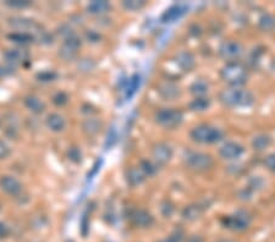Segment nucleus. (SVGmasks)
<instances>
[{
    "label": "nucleus",
    "mask_w": 275,
    "mask_h": 242,
    "mask_svg": "<svg viewBox=\"0 0 275 242\" xmlns=\"http://www.w3.org/2000/svg\"><path fill=\"white\" fill-rule=\"evenodd\" d=\"M219 101L227 108H248L255 103V96L248 89L230 87L220 92Z\"/></svg>",
    "instance_id": "nucleus-1"
},
{
    "label": "nucleus",
    "mask_w": 275,
    "mask_h": 242,
    "mask_svg": "<svg viewBox=\"0 0 275 242\" xmlns=\"http://www.w3.org/2000/svg\"><path fill=\"white\" fill-rule=\"evenodd\" d=\"M220 76L224 81L231 87H240L245 85L248 78L246 66L239 61L226 62L220 70Z\"/></svg>",
    "instance_id": "nucleus-2"
},
{
    "label": "nucleus",
    "mask_w": 275,
    "mask_h": 242,
    "mask_svg": "<svg viewBox=\"0 0 275 242\" xmlns=\"http://www.w3.org/2000/svg\"><path fill=\"white\" fill-rule=\"evenodd\" d=\"M185 164L189 169L195 170V172L202 173L207 172L213 168L214 160L209 154L203 153V152L187 151L184 157Z\"/></svg>",
    "instance_id": "nucleus-3"
},
{
    "label": "nucleus",
    "mask_w": 275,
    "mask_h": 242,
    "mask_svg": "<svg viewBox=\"0 0 275 242\" xmlns=\"http://www.w3.org/2000/svg\"><path fill=\"white\" fill-rule=\"evenodd\" d=\"M191 138L195 142L203 144H211L221 141L223 132L210 125H198L191 131Z\"/></svg>",
    "instance_id": "nucleus-4"
},
{
    "label": "nucleus",
    "mask_w": 275,
    "mask_h": 242,
    "mask_svg": "<svg viewBox=\"0 0 275 242\" xmlns=\"http://www.w3.org/2000/svg\"><path fill=\"white\" fill-rule=\"evenodd\" d=\"M182 120H184V114L181 110L174 109V108H165L155 114V121L165 128L178 127Z\"/></svg>",
    "instance_id": "nucleus-5"
},
{
    "label": "nucleus",
    "mask_w": 275,
    "mask_h": 242,
    "mask_svg": "<svg viewBox=\"0 0 275 242\" xmlns=\"http://www.w3.org/2000/svg\"><path fill=\"white\" fill-rule=\"evenodd\" d=\"M223 224L225 228L231 230L242 231L247 229L251 224V215L245 210H239L235 214L227 215L223 219Z\"/></svg>",
    "instance_id": "nucleus-6"
},
{
    "label": "nucleus",
    "mask_w": 275,
    "mask_h": 242,
    "mask_svg": "<svg viewBox=\"0 0 275 242\" xmlns=\"http://www.w3.org/2000/svg\"><path fill=\"white\" fill-rule=\"evenodd\" d=\"M81 47V41L76 35L70 36L69 38L64 39V43H63L62 48H60L59 55L66 61H70L73 60L77 55L78 49Z\"/></svg>",
    "instance_id": "nucleus-7"
},
{
    "label": "nucleus",
    "mask_w": 275,
    "mask_h": 242,
    "mask_svg": "<svg viewBox=\"0 0 275 242\" xmlns=\"http://www.w3.org/2000/svg\"><path fill=\"white\" fill-rule=\"evenodd\" d=\"M242 46L236 41H225L221 43L220 48H219V54L223 59L230 61H236L242 54Z\"/></svg>",
    "instance_id": "nucleus-8"
},
{
    "label": "nucleus",
    "mask_w": 275,
    "mask_h": 242,
    "mask_svg": "<svg viewBox=\"0 0 275 242\" xmlns=\"http://www.w3.org/2000/svg\"><path fill=\"white\" fill-rule=\"evenodd\" d=\"M153 159H154L155 164L157 165H165L168 164L169 162L173 158V149L169 144L166 143H157L154 147H153L152 151Z\"/></svg>",
    "instance_id": "nucleus-9"
},
{
    "label": "nucleus",
    "mask_w": 275,
    "mask_h": 242,
    "mask_svg": "<svg viewBox=\"0 0 275 242\" xmlns=\"http://www.w3.org/2000/svg\"><path fill=\"white\" fill-rule=\"evenodd\" d=\"M129 219L132 224L138 228H149L154 222L152 214L144 209H132L129 214Z\"/></svg>",
    "instance_id": "nucleus-10"
},
{
    "label": "nucleus",
    "mask_w": 275,
    "mask_h": 242,
    "mask_svg": "<svg viewBox=\"0 0 275 242\" xmlns=\"http://www.w3.org/2000/svg\"><path fill=\"white\" fill-rule=\"evenodd\" d=\"M243 152H245V149H243L241 144L232 141L225 142V143L219 148V154H220V157L226 160L239 159L243 154Z\"/></svg>",
    "instance_id": "nucleus-11"
},
{
    "label": "nucleus",
    "mask_w": 275,
    "mask_h": 242,
    "mask_svg": "<svg viewBox=\"0 0 275 242\" xmlns=\"http://www.w3.org/2000/svg\"><path fill=\"white\" fill-rule=\"evenodd\" d=\"M187 10H189V6L185 4H175L173 6L168 7L165 11L163 12L162 17V22L164 23H173L176 22V21L180 20L181 17H184V15L186 14Z\"/></svg>",
    "instance_id": "nucleus-12"
},
{
    "label": "nucleus",
    "mask_w": 275,
    "mask_h": 242,
    "mask_svg": "<svg viewBox=\"0 0 275 242\" xmlns=\"http://www.w3.org/2000/svg\"><path fill=\"white\" fill-rule=\"evenodd\" d=\"M0 187L5 193L10 196H17L22 192V185L16 178L10 175H5L0 179Z\"/></svg>",
    "instance_id": "nucleus-13"
},
{
    "label": "nucleus",
    "mask_w": 275,
    "mask_h": 242,
    "mask_svg": "<svg viewBox=\"0 0 275 242\" xmlns=\"http://www.w3.org/2000/svg\"><path fill=\"white\" fill-rule=\"evenodd\" d=\"M4 58L9 64V67H15L27 61L28 54L23 49H10L4 53Z\"/></svg>",
    "instance_id": "nucleus-14"
},
{
    "label": "nucleus",
    "mask_w": 275,
    "mask_h": 242,
    "mask_svg": "<svg viewBox=\"0 0 275 242\" xmlns=\"http://www.w3.org/2000/svg\"><path fill=\"white\" fill-rule=\"evenodd\" d=\"M175 61L178 64V66L185 72H190L195 69L196 66V59L191 52L182 51L178 53L175 58Z\"/></svg>",
    "instance_id": "nucleus-15"
},
{
    "label": "nucleus",
    "mask_w": 275,
    "mask_h": 242,
    "mask_svg": "<svg viewBox=\"0 0 275 242\" xmlns=\"http://www.w3.org/2000/svg\"><path fill=\"white\" fill-rule=\"evenodd\" d=\"M158 92H159L160 96L163 97L166 101H173L176 99L180 96V88L176 83L170 82V81H165V82L160 83L158 86Z\"/></svg>",
    "instance_id": "nucleus-16"
},
{
    "label": "nucleus",
    "mask_w": 275,
    "mask_h": 242,
    "mask_svg": "<svg viewBox=\"0 0 275 242\" xmlns=\"http://www.w3.org/2000/svg\"><path fill=\"white\" fill-rule=\"evenodd\" d=\"M146 174L143 173V170L141 169L139 167H134L130 168L126 173V181L130 186L135 187V186H138L146 180Z\"/></svg>",
    "instance_id": "nucleus-17"
},
{
    "label": "nucleus",
    "mask_w": 275,
    "mask_h": 242,
    "mask_svg": "<svg viewBox=\"0 0 275 242\" xmlns=\"http://www.w3.org/2000/svg\"><path fill=\"white\" fill-rule=\"evenodd\" d=\"M47 126L50 128L52 131H54V132H60V131H63L65 128V119L62 117L60 114H58V113H53V114H49L48 117H47Z\"/></svg>",
    "instance_id": "nucleus-18"
},
{
    "label": "nucleus",
    "mask_w": 275,
    "mask_h": 242,
    "mask_svg": "<svg viewBox=\"0 0 275 242\" xmlns=\"http://www.w3.org/2000/svg\"><path fill=\"white\" fill-rule=\"evenodd\" d=\"M25 107L34 114H42L46 110V104L36 96H27L25 98Z\"/></svg>",
    "instance_id": "nucleus-19"
},
{
    "label": "nucleus",
    "mask_w": 275,
    "mask_h": 242,
    "mask_svg": "<svg viewBox=\"0 0 275 242\" xmlns=\"http://www.w3.org/2000/svg\"><path fill=\"white\" fill-rule=\"evenodd\" d=\"M139 83H141V77H139L138 73H135L131 77L126 81L125 87H124V91H125L126 98H131L135 93L137 92V89L139 88Z\"/></svg>",
    "instance_id": "nucleus-20"
},
{
    "label": "nucleus",
    "mask_w": 275,
    "mask_h": 242,
    "mask_svg": "<svg viewBox=\"0 0 275 242\" xmlns=\"http://www.w3.org/2000/svg\"><path fill=\"white\" fill-rule=\"evenodd\" d=\"M102 121L94 119V118H89V119H86L83 121V123H82V128H83L84 132L87 133V135H97L98 132H99L100 130H102Z\"/></svg>",
    "instance_id": "nucleus-21"
},
{
    "label": "nucleus",
    "mask_w": 275,
    "mask_h": 242,
    "mask_svg": "<svg viewBox=\"0 0 275 242\" xmlns=\"http://www.w3.org/2000/svg\"><path fill=\"white\" fill-rule=\"evenodd\" d=\"M203 209L202 207L198 206V204H192V206H189L182 210V217H184L185 220H189V222H195L198 218L202 215Z\"/></svg>",
    "instance_id": "nucleus-22"
},
{
    "label": "nucleus",
    "mask_w": 275,
    "mask_h": 242,
    "mask_svg": "<svg viewBox=\"0 0 275 242\" xmlns=\"http://www.w3.org/2000/svg\"><path fill=\"white\" fill-rule=\"evenodd\" d=\"M9 39L14 43L20 44V46H26V44L32 43L34 41V36L27 32H14L10 33Z\"/></svg>",
    "instance_id": "nucleus-23"
},
{
    "label": "nucleus",
    "mask_w": 275,
    "mask_h": 242,
    "mask_svg": "<svg viewBox=\"0 0 275 242\" xmlns=\"http://www.w3.org/2000/svg\"><path fill=\"white\" fill-rule=\"evenodd\" d=\"M87 10L93 15H102L109 11L110 4L108 1H98V0H96V1L89 2L88 6H87Z\"/></svg>",
    "instance_id": "nucleus-24"
},
{
    "label": "nucleus",
    "mask_w": 275,
    "mask_h": 242,
    "mask_svg": "<svg viewBox=\"0 0 275 242\" xmlns=\"http://www.w3.org/2000/svg\"><path fill=\"white\" fill-rule=\"evenodd\" d=\"M190 91L196 97H205L208 93V91H209V85H208L207 81L197 80L190 87Z\"/></svg>",
    "instance_id": "nucleus-25"
},
{
    "label": "nucleus",
    "mask_w": 275,
    "mask_h": 242,
    "mask_svg": "<svg viewBox=\"0 0 275 242\" xmlns=\"http://www.w3.org/2000/svg\"><path fill=\"white\" fill-rule=\"evenodd\" d=\"M271 143H272L271 136L264 135V133L263 135L256 136V137L252 139L253 149H256V151H258V152L264 151V149L268 148V147L271 146Z\"/></svg>",
    "instance_id": "nucleus-26"
},
{
    "label": "nucleus",
    "mask_w": 275,
    "mask_h": 242,
    "mask_svg": "<svg viewBox=\"0 0 275 242\" xmlns=\"http://www.w3.org/2000/svg\"><path fill=\"white\" fill-rule=\"evenodd\" d=\"M210 101L206 97H196L194 101L190 103V109L194 112H205L209 108Z\"/></svg>",
    "instance_id": "nucleus-27"
},
{
    "label": "nucleus",
    "mask_w": 275,
    "mask_h": 242,
    "mask_svg": "<svg viewBox=\"0 0 275 242\" xmlns=\"http://www.w3.org/2000/svg\"><path fill=\"white\" fill-rule=\"evenodd\" d=\"M258 26L262 31L271 32V31H273L275 28V18L269 14L262 15L261 18H259Z\"/></svg>",
    "instance_id": "nucleus-28"
},
{
    "label": "nucleus",
    "mask_w": 275,
    "mask_h": 242,
    "mask_svg": "<svg viewBox=\"0 0 275 242\" xmlns=\"http://www.w3.org/2000/svg\"><path fill=\"white\" fill-rule=\"evenodd\" d=\"M146 6L144 0H125L123 1V7L128 11H139Z\"/></svg>",
    "instance_id": "nucleus-29"
},
{
    "label": "nucleus",
    "mask_w": 275,
    "mask_h": 242,
    "mask_svg": "<svg viewBox=\"0 0 275 242\" xmlns=\"http://www.w3.org/2000/svg\"><path fill=\"white\" fill-rule=\"evenodd\" d=\"M139 168L143 170L146 176H152L157 173V168H155V165H153L149 160H142V162L139 163Z\"/></svg>",
    "instance_id": "nucleus-30"
},
{
    "label": "nucleus",
    "mask_w": 275,
    "mask_h": 242,
    "mask_svg": "<svg viewBox=\"0 0 275 242\" xmlns=\"http://www.w3.org/2000/svg\"><path fill=\"white\" fill-rule=\"evenodd\" d=\"M5 4L12 9H25V7L30 6L31 1H28V0H7Z\"/></svg>",
    "instance_id": "nucleus-31"
},
{
    "label": "nucleus",
    "mask_w": 275,
    "mask_h": 242,
    "mask_svg": "<svg viewBox=\"0 0 275 242\" xmlns=\"http://www.w3.org/2000/svg\"><path fill=\"white\" fill-rule=\"evenodd\" d=\"M37 78L42 82H49V81H54L57 78V73L53 72V71H43V72L37 75Z\"/></svg>",
    "instance_id": "nucleus-32"
},
{
    "label": "nucleus",
    "mask_w": 275,
    "mask_h": 242,
    "mask_svg": "<svg viewBox=\"0 0 275 242\" xmlns=\"http://www.w3.org/2000/svg\"><path fill=\"white\" fill-rule=\"evenodd\" d=\"M53 102H54V104L58 105V107H63V105H65L69 102L68 94L64 93V92H59V93H57L54 96Z\"/></svg>",
    "instance_id": "nucleus-33"
},
{
    "label": "nucleus",
    "mask_w": 275,
    "mask_h": 242,
    "mask_svg": "<svg viewBox=\"0 0 275 242\" xmlns=\"http://www.w3.org/2000/svg\"><path fill=\"white\" fill-rule=\"evenodd\" d=\"M69 159L71 160V162L73 163H80L81 162V151L78 148H76V147H72V148L69 149Z\"/></svg>",
    "instance_id": "nucleus-34"
},
{
    "label": "nucleus",
    "mask_w": 275,
    "mask_h": 242,
    "mask_svg": "<svg viewBox=\"0 0 275 242\" xmlns=\"http://www.w3.org/2000/svg\"><path fill=\"white\" fill-rule=\"evenodd\" d=\"M264 165H266L267 169L275 173V153L269 154V156L264 158Z\"/></svg>",
    "instance_id": "nucleus-35"
},
{
    "label": "nucleus",
    "mask_w": 275,
    "mask_h": 242,
    "mask_svg": "<svg viewBox=\"0 0 275 242\" xmlns=\"http://www.w3.org/2000/svg\"><path fill=\"white\" fill-rule=\"evenodd\" d=\"M10 153H11V151H10V147L7 146L6 142L0 139V159H5L10 156Z\"/></svg>",
    "instance_id": "nucleus-36"
},
{
    "label": "nucleus",
    "mask_w": 275,
    "mask_h": 242,
    "mask_svg": "<svg viewBox=\"0 0 275 242\" xmlns=\"http://www.w3.org/2000/svg\"><path fill=\"white\" fill-rule=\"evenodd\" d=\"M182 238H184V236H182V234L180 233V231H176V233L171 234L169 238L164 239V240H162L160 242H181Z\"/></svg>",
    "instance_id": "nucleus-37"
},
{
    "label": "nucleus",
    "mask_w": 275,
    "mask_h": 242,
    "mask_svg": "<svg viewBox=\"0 0 275 242\" xmlns=\"http://www.w3.org/2000/svg\"><path fill=\"white\" fill-rule=\"evenodd\" d=\"M10 234V229L9 226L6 224H4V223L0 222V239H5L7 238Z\"/></svg>",
    "instance_id": "nucleus-38"
},
{
    "label": "nucleus",
    "mask_w": 275,
    "mask_h": 242,
    "mask_svg": "<svg viewBox=\"0 0 275 242\" xmlns=\"http://www.w3.org/2000/svg\"><path fill=\"white\" fill-rule=\"evenodd\" d=\"M162 210H163V214L165 215V217H170L171 215V213H173V210H174V207L171 206L170 203H169V202H166L165 203V206H164L162 208Z\"/></svg>",
    "instance_id": "nucleus-39"
},
{
    "label": "nucleus",
    "mask_w": 275,
    "mask_h": 242,
    "mask_svg": "<svg viewBox=\"0 0 275 242\" xmlns=\"http://www.w3.org/2000/svg\"><path fill=\"white\" fill-rule=\"evenodd\" d=\"M186 242H205V240H203L202 236L200 235H191L187 238Z\"/></svg>",
    "instance_id": "nucleus-40"
},
{
    "label": "nucleus",
    "mask_w": 275,
    "mask_h": 242,
    "mask_svg": "<svg viewBox=\"0 0 275 242\" xmlns=\"http://www.w3.org/2000/svg\"><path fill=\"white\" fill-rule=\"evenodd\" d=\"M10 69H11V67L1 66V65H0V78H2V77H5L6 75H9V73H10L9 70Z\"/></svg>",
    "instance_id": "nucleus-41"
},
{
    "label": "nucleus",
    "mask_w": 275,
    "mask_h": 242,
    "mask_svg": "<svg viewBox=\"0 0 275 242\" xmlns=\"http://www.w3.org/2000/svg\"><path fill=\"white\" fill-rule=\"evenodd\" d=\"M87 37H88L89 41H92V42H97L98 39H99V36L94 32H88L87 33Z\"/></svg>",
    "instance_id": "nucleus-42"
},
{
    "label": "nucleus",
    "mask_w": 275,
    "mask_h": 242,
    "mask_svg": "<svg viewBox=\"0 0 275 242\" xmlns=\"http://www.w3.org/2000/svg\"><path fill=\"white\" fill-rule=\"evenodd\" d=\"M109 139H110V141H113V144L115 143V141H116V132H115V130H114V128H113L112 131H110V135H108V141H109Z\"/></svg>",
    "instance_id": "nucleus-43"
},
{
    "label": "nucleus",
    "mask_w": 275,
    "mask_h": 242,
    "mask_svg": "<svg viewBox=\"0 0 275 242\" xmlns=\"http://www.w3.org/2000/svg\"><path fill=\"white\" fill-rule=\"evenodd\" d=\"M216 242H235V241L230 240V239H220V240H218Z\"/></svg>",
    "instance_id": "nucleus-44"
}]
</instances>
